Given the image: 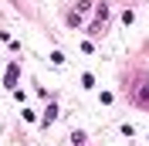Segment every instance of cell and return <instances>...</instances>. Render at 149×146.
<instances>
[{"instance_id":"obj_2","label":"cell","mask_w":149,"mask_h":146,"mask_svg":"<svg viewBox=\"0 0 149 146\" xmlns=\"http://www.w3.org/2000/svg\"><path fill=\"white\" fill-rule=\"evenodd\" d=\"M17 75H20V68H17V65H10V68H7V82H3V85L14 88V85H17Z\"/></svg>"},{"instance_id":"obj_1","label":"cell","mask_w":149,"mask_h":146,"mask_svg":"<svg viewBox=\"0 0 149 146\" xmlns=\"http://www.w3.org/2000/svg\"><path fill=\"white\" fill-rule=\"evenodd\" d=\"M129 95H132V102H136L142 112H149V75H139V78L132 82Z\"/></svg>"}]
</instances>
